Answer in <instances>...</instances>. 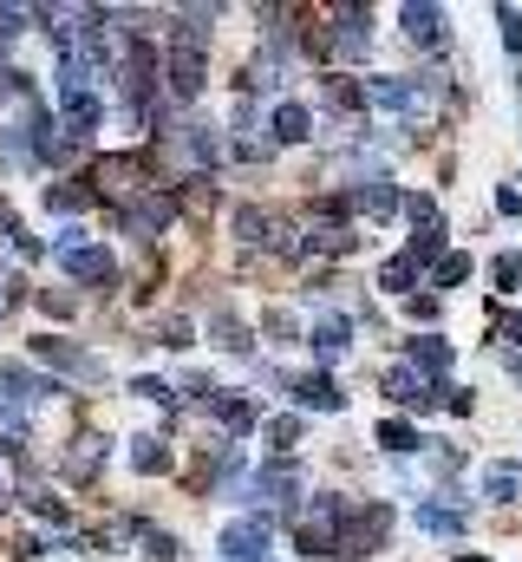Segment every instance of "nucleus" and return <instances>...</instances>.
<instances>
[{"label": "nucleus", "mask_w": 522, "mask_h": 562, "mask_svg": "<svg viewBox=\"0 0 522 562\" xmlns=\"http://www.w3.org/2000/svg\"><path fill=\"white\" fill-rule=\"evenodd\" d=\"M59 262H66L72 281H92V288H112V281H118V262H112L99 243H86V229H66V236H59Z\"/></svg>", "instance_id": "nucleus-1"}, {"label": "nucleus", "mask_w": 522, "mask_h": 562, "mask_svg": "<svg viewBox=\"0 0 522 562\" xmlns=\"http://www.w3.org/2000/svg\"><path fill=\"white\" fill-rule=\"evenodd\" d=\"M242 497H256V504H294V497H300V471H294L287 458H268L256 477L242 484Z\"/></svg>", "instance_id": "nucleus-2"}, {"label": "nucleus", "mask_w": 522, "mask_h": 562, "mask_svg": "<svg viewBox=\"0 0 522 562\" xmlns=\"http://www.w3.org/2000/svg\"><path fill=\"white\" fill-rule=\"evenodd\" d=\"M33 360H46V367H59V373H72V380H105V367L86 353V347H72V340H59V334H39L33 340Z\"/></svg>", "instance_id": "nucleus-3"}, {"label": "nucleus", "mask_w": 522, "mask_h": 562, "mask_svg": "<svg viewBox=\"0 0 522 562\" xmlns=\"http://www.w3.org/2000/svg\"><path fill=\"white\" fill-rule=\"evenodd\" d=\"M360 92H366L373 105H386V112H405V119H418V112H424V99H431V92H424V79H366Z\"/></svg>", "instance_id": "nucleus-4"}, {"label": "nucleus", "mask_w": 522, "mask_h": 562, "mask_svg": "<svg viewBox=\"0 0 522 562\" xmlns=\"http://www.w3.org/2000/svg\"><path fill=\"white\" fill-rule=\"evenodd\" d=\"M223 562H268V517H242L223 530Z\"/></svg>", "instance_id": "nucleus-5"}, {"label": "nucleus", "mask_w": 522, "mask_h": 562, "mask_svg": "<svg viewBox=\"0 0 522 562\" xmlns=\"http://www.w3.org/2000/svg\"><path fill=\"white\" fill-rule=\"evenodd\" d=\"M170 216H177V203L163 190H137L125 210V229L130 236H157V229H170Z\"/></svg>", "instance_id": "nucleus-6"}, {"label": "nucleus", "mask_w": 522, "mask_h": 562, "mask_svg": "<svg viewBox=\"0 0 522 562\" xmlns=\"http://www.w3.org/2000/svg\"><path fill=\"white\" fill-rule=\"evenodd\" d=\"M236 236H242V243H256V249H300V243L287 236V223H281V216H268V210H236Z\"/></svg>", "instance_id": "nucleus-7"}, {"label": "nucleus", "mask_w": 522, "mask_h": 562, "mask_svg": "<svg viewBox=\"0 0 522 562\" xmlns=\"http://www.w3.org/2000/svg\"><path fill=\"white\" fill-rule=\"evenodd\" d=\"M379 386H386V400H398V406H418V413H424V406H438V386H431L424 373H411V367H386V380H379Z\"/></svg>", "instance_id": "nucleus-8"}, {"label": "nucleus", "mask_w": 522, "mask_h": 562, "mask_svg": "<svg viewBox=\"0 0 522 562\" xmlns=\"http://www.w3.org/2000/svg\"><path fill=\"white\" fill-rule=\"evenodd\" d=\"M398 26H405L411 46H444V7H431V0H424V7H418V0L398 7Z\"/></svg>", "instance_id": "nucleus-9"}, {"label": "nucleus", "mask_w": 522, "mask_h": 562, "mask_svg": "<svg viewBox=\"0 0 522 562\" xmlns=\"http://www.w3.org/2000/svg\"><path fill=\"white\" fill-rule=\"evenodd\" d=\"M333 46H340L347 59H360V53L373 46V13H360V7H340V13H333Z\"/></svg>", "instance_id": "nucleus-10"}, {"label": "nucleus", "mask_w": 522, "mask_h": 562, "mask_svg": "<svg viewBox=\"0 0 522 562\" xmlns=\"http://www.w3.org/2000/svg\"><path fill=\"white\" fill-rule=\"evenodd\" d=\"M307 347H314V360H327V367H333V360H340V353L353 347V321H347V314H320V321H314V340H307Z\"/></svg>", "instance_id": "nucleus-11"}, {"label": "nucleus", "mask_w": 522, "mask_h": 562, "mask_svg": "<svg viewBox=\"0 0 522 562\" xmlns=\"http://www.w3.org/2000/svg\"><path fill=\"white\" fill-rule=\"evenodd\" d=\"M347 210H366L373 223H386L392 210H398V190H392L386 177H360V183H353V203H347Z\"/></svg>", "instance_id": "nucleus-12"}, {"label": "nucleus", "mask_w": 522, "mask_h": 562, "mask_svg": "<svg viewBox=\"0 0 522 562\" xmlns=\"http://www.w3.org/2000/svg\"><path fill=\"white\" fill-rule=\"evenodd\" d=\"M112 196H137V190H150L144 183V170H137V157H99V170H92Z\"/></svg>", "instance_id": "nucleus-13"}, {"label": "nucleus", "mask_w": 522, "mask_h": 562, "mask_svg": "<svg viewBox=\"0 0 522 562\" xmlns=\"http://www.w3.org/2000/svg\"><path fill=\"white\" fill-rule=\"evenodd\" d=\"M294 400H300L307 413H340V406H347V393H340L327 373H307V380H294Z\"/></svg>", "instance_id": "nucleus-14"}, {"label": "nucleus", "mask_w": 522, "mask_h": 562, "mask_svg": "<svg viewBox=\"0 0 522 562\" xmlns=\"http://www.w3.org/2000/svg\"><path fill=\"white\" fill-rule=\"evenodd\" d=\"M0 393H13L20 406H33V400H46V393H59V386L39 380V373H26V367H13V360H0Z\"/></svg>", "instance_id": "nucleus-15"}, {"label": "nucleus", "mask_w": 522, "mask_h": 562, "mask_svg": "<svg viewBox=\"0 0 522 562\" xmlns=\"http://www.w3.org/2000/svg\"><path fill=\"white\" fill-rule=\"evenodd\" d=\"M268 125H274V144L314 138V112H307V105H294V99H287V105H274V119H268Z\"/></svg>", "instance_id": "nucleus-16"}, {"label": "nucleus", "mask_w": 522, "mask_h": 562, "mask_svg": "<svg viewBox=\"0 0 522 562\" xmlns=\"http://www.w3.org/2000/svg\"><path fill=\"white\" fill-rule=\"evenodd\" d=\"M411 373H451V347L438 340V334H418L411 340V360H405Z\"/></svg>", "instance_id": "nucleus-17"}, {"label": "nucleus", "mask_w": 522, "mask_h": 562, "mask_svg": "<svg viewBox=\"0 0 522 562\" xmlns=\"http://www.w3.org/2000/svg\"><path fill=\"white\" fill-rule=\"evenodd\" d=\"M484 497H490V504H517L522 497V464H490V471H484Z\"/></svg>", "instance_id": "nucleus-18"}, {"label": "nucleus", "mask_w": 522, "mask_h": 562, "mask_svg": "<svg viewBox=\"0 0 522 562\" xmlns=\"http://www.w3.org/2000/svg\"><path fill=\"white\" fill-rule=\"evenodd\" d=\"M209 413L229 425L236 438H242V431H256V406H249V400H236V393H216V400H209Z\"/></svg>", "instance_id": "nucleus-19"}, {"label": "nucleus", "mask_w": 522, "mask_h": 562, "mask_svg": "<svg viewBox=\"0 0 522 562\" xmlns=\"http://www.w3.org/2000/svg\"><path fill=\"white\" fill-rule=\"evenodd\" d=\"M418 530H424V537H464V510H444V504H418Z\"/></svg>", "instance_id": "nucleus-20"}, {"label": "nucleus", "mask_w": 522, "mask_h": 562, "mask_svg": "<svg viewBox=\"0 0 522 562\" xmlns=\"http://www.w3.org/2000/svg\"><path fill=\"white\" fill-rule=\"evenodd\" d=\"M130 464L150 477V471H170V451H163V438H130Z\"/></svg>", "instance_id": "nucleus-21"}, {"label": "nucleus", "mask_w": 522, "mask_h": 562, "mask_svg": "<svg viewBox=\"0 0 522 562\" xmlns=\"http://www.w3.org/2000/svg\"><path fill=\"white\" fill-rule=\"evenodd\" d=\"M209 334H216V347H229V353H249V327H242L236 314H216V321H209Z\"/></svg>", "instance_id": "nucleus-22"}, {"label": "nucleus", "mask_w": 522, "mask_h": 562, "mask_svg": "<svg viewBox=\"0 0 522 562\" xmlns=\"http://www.w3.org/2000/svg\"><path fill=\"white\" fill-rule=\"evenodd\" d=\"M99 464H105V445H99V438H79V445H72V458H66V471H72V477H92Z\"/></svg>", "instance_id": "nucleus-23"}, {"label": "nucleus", "mask_w": 522, "mask_h": 562, "mask_svg": "<svg viewBox=\"0 0 522 562\" xmlns=\"http://www.w3.org/2000/svg\"><path fill=\"white\" fill-rule=\"evenodd\" d=\"M379 445H386V451H398V458H405V451H418L424 438H418V425H405V419H386V425H379Z\"/></svg>", "instance_id": "nucleus-24"}, {"label": "nucleus", "mask_w": 522, "mask_h": 562, "mask_svg": "<svg viewBox=\"0 0 522 562\" xmlns=\"http://www.w3.org/2000/svg\"><path fill=\"white\" fill-rule=\"evenodd\" d=\"M490 281H497V294H517L522 288V256L517 249H503V256L490 262Z\"/></svg>", "instance_id": "nucleus-25"}, {"label": "nucleus", "mask_w": 522, "mask_h": 562, "mask_svg": "<svg viewBox=\"0 0 522 562\" xmlns=\"http://www.w3.org/2000/svg\"><path fill=\"white\" fill-rule=\"evenodd\" d=\"M411 281H418V262H411V256H392L386 269H379V288H386V294H405Z\"/></svg>", "instance_id": "nucleus-26"}, {"label": "nucleus", "mask_w": 522, "mask_h": 562, "mask_svg": "<svg viewBox=\"0 0 522 562\" xmlns=\"http://www.w3.org/2000/svg\"><path fill=\"white\" fill-rule=\"evenodd\" d=\"M46 203H53L59 216H72V210H86V203H92V190H86V183H53V190H46Z\"/></svg>", "instance_id": "nucleus-27"}, {"label": "nucleus", "mask_w": 522, "mask_h": 562, "mask_svg": "<svg viewBox=\"0 0 522 562\" xmlns=\"http://www.w3.org/2000/svg\"><path fill=\"white\" fill-rule=\"evenodd\" d=\"M457 281H470V256H444V262H431V288H457Z\"/></svg>", "instance_id": "nucleus-28"}, {"label": "nucleus", "mask_w": 522, "mask_h": 562, "mask_svg": "<svg viewBox=\"0 0 522 562\" xmlns=\"http://www.w3.org/2000/svg\"><path fill=\"white\" fill-rule=\"evenodd\" d=\"M183 150H190V164H216V138H209V125H190V132H183Z\"/></svg>", "instance_id": "nucleus-29"}, {"label": "nucleus", "mask_w": 522, "mask_h": 562, "mask_svg": "<svg viewBox=\"0 0 522 562\" xmlns=\"http://www.w3.org/2000/svg\"><path fill=\"white\" fill-rule=\"evenodd\" d=\"M294 438H300V419H268V445H274V458H287Z\"/></svg>", "instance_id": "nucleus-30"}, {"label": "nucleus", "mask_w": 522, "mask_h": 562, "mask_svg": "<svg viewBox=\"0 0 522 562\" xmlns=\"http://www.w3.org/2000/svg\"><path fill=\"white\" fill-rule=\"evenodd\" d=\"M327 105L353 112V105H366V92H360V86H347V79H327Z\"/></svg>", "instance_id": "nucleus-31"}, {"label": "nucleus", "mask_w": 522, "mask_h": 562, "mask_svg": "<svg viewBox=\"0 0 522 562\" xmlns=\"http://www.w3.org/2000/svg\"><path fill=\"white\" fill-rule=\"evenodd\" d=\"M497 20H503V46H510V53H522V13H517V7H503Z\"/></svg>", "instance_id": "nucleus-32"}, {"label": "nucleus", "mask_w": 522, "mask_h": 562, "mask_svg": "<svg viewBox=\"0 0 522 562\" xmlns=\"http://www.w3.org/2000/svg\"><path fill=\"white\" fill-rule=\"evenodd\" d=\"M157 334H163V347H190V321H177V314H170Z\"/></svg>", "instance_id": "nucleus-33"}, {"label": "nucleus", "mask_w": 522, "mask_h": 562, "mask_svg": "<svg viewBox=\"0 0 522 562\" xmlns=\"http://www.w3.org/2000/svg\"><path fill=\"white\" fill-rule=\"evenodd\" d=\"M130 393H137V400H157V406H163V400H170V386H163V380H137V386H130Z\"/></svg>", "instance_id": "nucleus-34"}, {"label": "nucleus", "mask_w": 522, "mask_h": 562, "mask_svg": "<svg viewBox=\"0 0 522 562\" xmlns=\"http://www.w3.org/2000/svg\"><path fill=\"white\" fill-rule=\"evenodd\" d=\"M497 334H503V340H522V321H517V314H503V307H497Z\"/></svg>", "instance_id": "nucleus-35"}, {"label": "nucleus", "mask_w": 522, "mask_h": 562, "mask_svg": "<svg viewBox=\"0 0 522 562\" xmlns=\"http://www.w3.org/2000/svg\"><path fill=\"white\" fill-rule=\"evenodd\" d=\"M13 301H20V281H13V276H0V314H7Z\"/></svg>", "instance_id": "nucleus-36"}, {"label": "nucleus", "mask_w": 522, "mask_h": 562, "mask_svg": "<svg viewBox=\"0 0 522 562\" xmlns=\"http://www.w3.org/2000/svg\"><path fill=\"white\" fill-rule=\"evenodd\" d=\"M497 210H503V216H522V196L517 190H497Z\"/></svg>", "instance_id": "nucleus-37"}, {"label": "nucleus", "mask_w": 522, "mask_h": 562, "mask_svg": "<svg viewBox=\"0 0 522 562\" xmlns=\"http://www.w3.org/2000/svg\"><path fill=\"white\" fill-rule=\"evenodd\" d=\"M0 236H20V223H13V210L0 203Z\"/></svg>", "instance_id": "nucleus-38"}, {"label": "nucleus", "mask_w": 522, "mask_h": 562, "mask_svg": "<svg viewBox=\"0 0 522 562\" xmlns=\"http://www.w3.org/2000/svg\"><path fill=\"white\" fill-rule=\"evenodd\" d=\"M0 504H7V491H0Z\"/></svg>", "instance_id": "nucleus-39"}]
</instances>
